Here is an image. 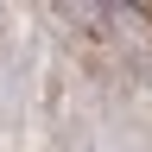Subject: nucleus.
I'll return each mask as SVG.
<instances>
[{
    "label": "nucleus",
    "mask_w": 152,
    "mask_h": 152,
    "mask_svg": "<svg viewBox=\"0 0 152 152\" xmlns=\"http://www.w3.org/2000/svg\"><path fill=\"white\" fill-rule=\"evenodd\" d=\"M146 13H152V7H146Z\"/></svg>",
    "instance_id": "f257e3e1"
}]
</instances>
